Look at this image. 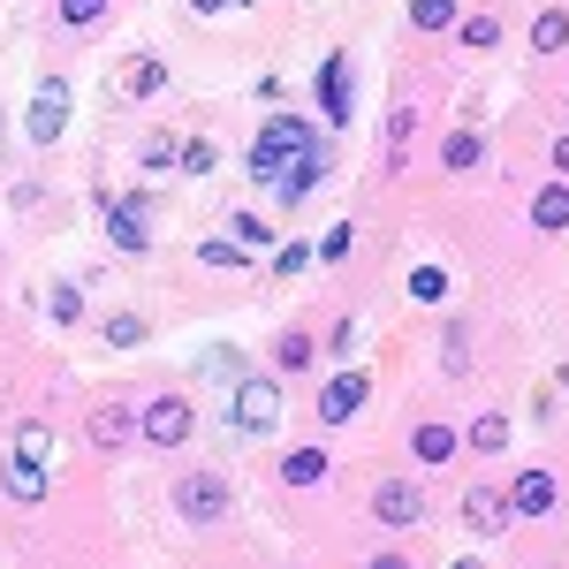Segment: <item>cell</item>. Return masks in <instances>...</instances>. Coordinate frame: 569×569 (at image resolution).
Instances as JSON below:
<instances>
[{"label":"cell","mask_w":569,"mask_h":569,"mask_svg":"<svg viewBox=\"0 0 569 569\" xmlns=\"http://www.w3.org/2000/svg\"><path fill=\"white\" fill-rule=\"evenodd\" d=\"M130 433H137V410H122V402H99L91 410V448H122Z\"/></svg>","instance_id":"4fadbf2b"},{"label":"cell","mask_w":569,"mask_h":569,"mask_svg":"<svg viewBox=\"0 0 569 569\" xmlns=\"http://www.w3.org/2000/svg\"><path fill=\"white\" fill-rule=\"evenodd\" d=\"M319 107H327V122H350V53H327V69H319Z\"/></svg>","instance_id":"8fae6325"},{"label":"cell","mask_w":569,"mask_h":569,"mask_svg":"<svg viewBox=\"0 0 569 569\" xmlns=\"http://www.w3.org/2000/svg\"><path fill=\"white\" fill-rule=\"evenodd\" d=\"M53 319H61V327H69V319H84V297H77V289H69V281H61V289H53Z\"/></svg>","instance_id":"1f68e13d"},{"label":"cell","mask_w":569,"mask_h":569,"mask_svg":"<svg viewBox=\"0 0 569 569\" xmlns=\"http://www.w3.org/2000/svg\"><path fill=\"white\" fill-rule=\"evenodd\" d=\"M236 243H243V251H259V243H266V220L259 213H236Z\"/></svg>","instance_id":"e575fe53"},{"label":"cell","mask_w":569,"mask_h":569,"mask_svg":"<svg viewBox=\"0 0 569 569\" xmlns=\"http://www.w3.org/2000/svg\"><path fill=\"white\" fill-rule=\"evenodd\" d=\"M410 23L418 31H456V0H410Z\"/></svg>","instance_id":"d4e9b609"},{"label":"cell","mask_w":569,"mask_h":569,"mask_svg":"<svg viewBox=\"0 0 569 569\" xmlns=\"http://www.w3.org/2000/svg\"><path fill=\"white\" fill-rule=\"evenodd\" d=\"M228 509H236V493H228L220 471H190V479L176 486V517L182 525H220Z\"/></svg>","instance_id":"3957f363"},{"label":"cell","mask_w":569,"mask_h":569,"mask_svg":"<svg viewBox=\"0 0 569 569\" xmlns=\"http://www.w3.org/2000/svg\"><path fill=\"white\" fill-rule=\"evenodd\" d=\"M440 372H448V380L471 372V335H463V327H448V342H440Z\"/></svg>","instance_id":"cb8c5ba5"},{"label":"cell","mask_w":569,"mask_h":569,"mask_svg":"<svg viewBox=\"0 0 569 569\" xmlns=\"http://www.w3.org/2000/svg\"><path fill=\"white\" fill-rule=\"evenodd\" d=\"M190 8H198V16H220V8H236V0H190Z\"/></svg>","instance_id":"74e56055"},{"label":"cell","mask_w":569,"mask_h":569,"mask_svg":"<svg viewBox=\"0 0 569 569\" xmlns=\"http://www.w3.org/2000/svg\"><path fill=\"white\" fill-rule=\"evenodd\" d=\"M555 501H562L555 471H517L509 479V517H555Z\"/></svg>","instance_id":"ba28073f"},{"label":"cell","mask_w":569,"mask_h":569,"mask_svg":"<svg viewBox=\"0 0 569 569\" xmlns=\"http://www.w3.org/2000/svg\"><path fill=\"white\" fill-rule=\"evenodd\" d=\"M99 335H107L114 350H137V342H144V319H137V311H114V319H107Z\"/></svg>","instance_id":"4316f807"},{"label":"cell","mask_w":569,"mask_h":569,"mask_svg":"<svg viewBox=\"0 0 569 569\" xmlns=\"http://www.w3.org/2000/svg\"><path fill=\"white\" fill-rule=\"evenodd\" d=\"M372 517H380L388 531L426 525V486H410V479H380V486H372Z\"/></svg>","instance_id":"5b68a950"},{"label":"cell","mask_w":569,"mask_h":569,"mask_svg":"<svg viewBox=\"0 0 569 569\" xmlns=\"http://www.w3.org/2000/svg\"><path fill=\"white\" fill-rule=\"evenodd\" d=\"M448 569H486V562H479V555H463V562H448Z\"/></svg>","instance_id":"ab89813d"},{"label":"cell","mask_w":569,"mask_h":569,"mask_svg":"<svg viewBox=\"0 0 569 569\" xmlns=\"http://www.w3.org/2000/svg\"><path fill=\"white\" fill-rule=\"evenodd\" d=\"M311 259H319V251H311V243H289V251H281V259H273V273H281V281H289V273H305Z\"/></svg>","instance_id":"836d02e7"},{"label":"cell","mask_w":569,"mask_h":569,"mask_svg":"<svg viewBox=\"0 0 569 569\" xmlns=\"http://www.w3.org/2000/svg\"><path fill=\"white\" fill-rule=\"evenodd\" d=\"M137 433L152 440V448H182V440L198 433V410H190V395H160V402L137 418Z\"/></svg>","instance_id":"277c9868"},{"label":"cell","mask_w":569,"mask_h":569,"mask_svg":"<svg viewBox=\"0 0 569 569\" xmlns=\"http://www.w3.org/2000/svg\"><path fill=\"white\" fill-rule=\"evenodd\" d=\"M365 569H410V555H402V547H380V555H372Z\"/></svg>","instance_id":"8d00e7d4"},{"label":"cell","mask_w":569,"mask_h":569,"mask_svg":"<svg viewBox=\"0 0 569 569\" xmlns=\"http://www.w3.org/2000/svg\"><path fill=\"white\" fill-rule=\"evenodd\" d=\"M456 448H463V440L448 433V426H418V433H410V456H418V463H448Z\"/></svg>","instance_id":"ac0fdd59"},{"label":"cell","mask_w":569,"mask_h":569,"mask_svg":"<svg viewBox=\"0 0 569 569\" xmlns=\"http://www.w3.org/2000/svg\"><path fill=\"white\" fill-rule=\"evenodd\" d=\"M319 182H327V152L311 144V152H297V160H281V168H273V206H305Z\"/></svg>","instance_id":"52a82bcc"},{"label":"cell","mask_w":569,"mask_h":569,"mask_svg":"<svg viewBox=\"0 0 569 569\" xmlns=\"http://www.w3.org/2000/svg\"><path fill=\"white\" fill-rule=\"evenodd\" d=\"M479 160H486V137L479 130H456L448 144H440V168H448V176H471Z\"/></svg>","instance_id":"5bb4252c"},{"label":"cell","mask_w":569,"mask_h":569,"mask_svg":"<svg viewBox=\"0 0 569 569\" xmlns=\"http://www.w3.org/2000/svg\"><path fill=\"white\" fill-rule=\"evenodd\" d=\"M531 228H547V236L569 228V182H547V190L531 198Z\"/></svg>","instance_id":"2e32d148"},{"label":"cell","mask_w":569,"mask_h":569,"mask_svg":"<svg viewBox=\"0 0 569 569\" xmlns=\"http://www.w3.org/2000/svg\"><path fill=\"white\" fill-rule=\"evenodd\" d=\"M61 122H69V84H61V77H46L39 99H31V144H53Z\"/></svg>","instance_id":"9c48e42d"},{"label":"cell","mask_w":569,"mask_h":569,"mask_svg":"<svg viewBox=\"0 0 569 569\" xmlns=\"http://www.w3.org/2000/svg\"><path fill=\"white\" fill-rule=\"evenodd\" d=\"M327 479V448H289L281 456V486H319Z\"/></svg>","instance_id":"9a60e30c"},{"label":"cell","mask_w":569,"mask_h":569,"mask_svg":"<svg viewBox=\"0 0 569 569\" xmlns=\"http://www.w3.org/2000/svg\"><path fill=\"white\" fill-rule=\"evenodd\" d=\"M182 168H190V176H206V168H213V144H206V137H198V144H182Z\"/></svg>","instance_id":"d590c367"},{"label":"cell","mask_w":569,"mask_h":569,"mask_svg":"<svg viewBox=\"0 0 569 569\" xmlns=\"http://www.w3.org/2000/svg\"><path fill=\"white\" fill-rule=\"evenodd\" d=\"M365 395H372V380H365V365H342L327 388H319V426H350L357 410H365Z\"/></svg>","instance_id":"8992f818"},{"label":"cell","mask_w":569,"mask_h":569,"mask_svg":"<svg viewBox=\"0 0 569 569\" xmlns=\"http://www.w3.org/2000/svg\"><path fill=\"white\" fill-rule=\"evenodd\" d=\"M410 297H418V305H440V297H448V273H440V266H418V273H410Z\"/></svg>","instance_id":"83f0119b"},{"label":"cell","mask_w":569,"mask_h":569,"mask_svg":"<svg viewBox=\"0 0 569 569\" xmlns=\"http://www.w3.org/2000/svg\"><path fill=\"white\" fill-rule=\"evenodd\" d=\"M555 168H569V130H562V137H555Z\"/></svg>","instance_id":"f35d334b"},{"label":"cell","mask_w":569,"mask_h":569,"mask_svg":"<svg viewBox=\"0 0 569 569\" xmlns=\"http://www.w3.org/2000/svg\"><path fill=\"white\" fill-rule=\"evenodd\" d=\"M311 144H319V137H311L305 114H273V122L259 130V144H251V160H243V168H251L259 182H273V168H281V160H297V152H311Z\"/></svg>","instance_id":"7a4b0ae2"},{"label":"cell","mask_w":569,"mask_h":569,"mask_svg":"<svg viewBox=\"0 0 569 569\" xmlns=\"http://www.w3.org/2000/svg\"><path fill=\"white\" fill-rule=\"evenodd\" d=\"M410 130H418V107H410V99H395V114H388V168L410 160Z\"/></svg>","instance_id":"e0dca14e"},{"label":"cell","mask_w":569,"mask_h":569,"mask_svg":"<svg viewBox=\"0 0 569 569\" xmlns=\"http://www.w3.org/2000/svg\"><path fill=\"white\" fill-rule=\"evenodd\" d=\"M107 243H122V251H144V198H130V206H107Z\"/></svg>","instance_id":"7c38bea8"},{"label":"cell","mask_w":569,"mask_h":569,"mask_svg":"<svg viewBox=\"0 0 569 569\" xmlns=\"http://www.w3.org/2000/svg\"><path fill=\"white\" fill-rule=\"evenodd\" d=\"M198 259H206V266H220V273H228V266H251V251H243L236 236H213V243H198Z\"/></svg>","instance_id":"484cf974"},{"label":"cell","mask_w":569,"mask_h":569,"mask_svg":"<svg viewBox=\"0 0 569 569\" xmlns=\"http://www.w3.org/2000/svg\"><path fill=\"white\" fill-rule=\"evenodd\" d=\"M350 243H357V236H350V220H342V228H327V236H319V259H327V266L350 259Z\"/></svg>","instance_id":"4dcf8cb0"},{"label":"cell","mask_w":569,"mask_h":569,"mask_svg":"<svg viewBox=\"0 0 569 569\" xmlns=\"http://www.w3.org/2000/svg\"><path fill=\"white\" fill-rule=\"evenodd\" d=\"M471 448H479V456H501V448H509V418H493V410H486V418H471Z\"/></svg>","instance_id":"44dd1931"},{"label":"cell","mask_w":569,"mask_h":569,"mask_svg":"<svg viewBox=\"0 0 569 569\" xmlns=\"http://www.w3.org/2000/svg\"><path fill=\"white\" fill-rule=\"evenodd\" d=\"M130 91H137V99H152V91H168V61H144Z\"/></svg>","instance_id":"d6a6232c"},{"label":"cell","mask_w":569,"mask_h":569,"mask_svg":"<svg viewBox=\"0 0 569 569\" xmlns=\"http://www.w3.org/2000/svg\"><path fill=\"white\" fill-rule=\"evenodd\" d=\"M99 16H107V0H61V23H69V31H91Z\"/></svg>","instance_id":"f1b7e54d"},{"label":"cell","mask_w":569,"mask_h":569,"mask_svg":"<svg viewBox=\"0 0 569 569\" xmlns=\"http://www.w3.org/2000/svg\"><path fill=\"white\" fill-rule=\"evenodd\" d=\"M8 501H23V509H39V501H46V471H39V463H8Z\"/></svg>","instance_id":"ffe728a7"},{"label":"cell","mask_w":569,"mask_h":569,"mask_svg":"<svg viewBox=\"0 0 569 569\" xmlns=\"http://www.w3.org/2000/svg\"><path fill=\"white\" fill-rule=\"evenodd\" d=\"M16 463H53V426H23V433H16Z\"/></svg>","instance_id":"7402d4cb"},{"label":"cell","mask_w":569,"mask_h":569,"mask_svg":"<svg viewBox=\"0 0 569 569\" xmlns=\"http://www.w3.org/2000/svg\"><path fill=\"white\" fill-rule=\"evenodd\" d=\"M531 46H539V53H562L569 46V16L562 8H539V16H531Z\"/></svg>","instance_id":"d6986e66"},{"label":"cell","mask_w":569,"mask_h":569,"mask_svg":"<svg viewBox=\"0 0 569 569\" xmlns=\"http://www.w3.org/2000/svg\"><path fill=\"white\" fill-rule=\"evenodd\" d=\"M463 525L486 531V539L509 531V525H517V517H509V493H501V486H471V493H463Z\"/></svg>","instance_id":"30bf717a"},{"label":"cell","mask_w":569,"mask_h":569,"mask_svg":"<svg viewBox=\"0 0 569 569\" xmlns=\"http://www.w3.org/2000/svg\"><path fill=\"white\" fill-rule=\"evenodd\" d=\"M228 418H236V433H243V440L281 433V388H273L266 372H243V380L228 388Z\"/></svg>","instance_id":"6da1fadb"},{"label":"cell","mask_w":569,"mask_h":569,"mask_svg":"<svg viewBox=\"0 0 569 569\" xmlns=\"http://www.w3.org/2000/svg\"><path fill=\"white\" fill-rule=\"evenodd\" d=\"M273 365H311V335H281L273 342Z\"/></svg>","instance_id":"f546056e"},{"label":"cell","mask_w":569,"mask_h":569,"mask_svg":"<svg viewBox=\"0 0 569 569\" xmlns=\"http://www.w3.org/2000/svg\"><path fill=\"white\" fill-rule=\"evenodd\" d=\"M456 39L479 46V53H493V46H501V23H493V16H456Z\"/></svg>","instance_id":"603a6c76"}]
</instances>
